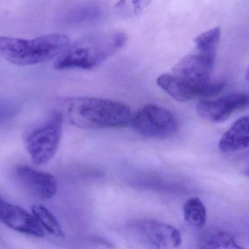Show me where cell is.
Masks as SVG:
<instances>
[{
  "label": "cell",
  "mask_w": 249,
  "mask_h": 249,
  "mask_svg": "<svg viewBox=\"0 0 249 249\" xmlns=\"http://www.w3.org/2000/svg\"><path fill=\"white\" fill-rule=\"evenodd\" d=\"M199 247L200 249H245L228 232L216 230L204 232L199 240Z\"/></svg>",
  "instance_id": "cell-12"
},
{
  "label": "cell",
  "mask_w": 249,
  "mask_h": 249,
  "mask_svg": "<svg viewBox=\"0 0 249 249\" xmlns=\"http://www.w3.org/2000/svg\"><path fill=\"white\" fill-rule=\"evenodd\" d=\"M184 217L188 225L195 228L204 226L207 219L206 207L198 197L189 199L183 209Z\"/></svg>",
  "instance_id": "cell-14"
},
{
  "label": "cell",
  "mask_w": 249,
  "mask_h": 249,
  "mask_svg": "<svg viewBox=\"0 0 249 249\" xmlns=\"http://www.w3.org/2000/svg\"><path fill=\"white\" fill-rule=\"evenodd\" d=\"M0 222L7 228L31 236L42 238L45 232L32 213L0 198Z\"/></svg>",
  "instance_id": "cell-10"
},
{
  "label": "cell",
  "mask_w": 249,
  "mask_h": 249,
  "mask_svg": "<svg viewBox=\"0 0 249 249\" xmlns=\"http://www.w3.org/2000/svg\"><path fill=\"white\" fill-rule=\"evenodd\" d=\"M131 123L138 133L149 138H168L178 129V119L173 113L152 104L138 110Z\"/></svg>",
  "instance_id": "cell-6"
},
{
  "label": "cell",
  "mask_w": 249,
  "mask_h": 249,
  "mask_svg": "<svg viewBox=\"0 0 249 249\" xmlns=\"http://www.w3.org/2000/svg\"><path fill=\"white\" fill-rule=\"evenodd\" d=\"M220 38L221 29L217 26L200 34L196 37L194 42L199 53L215 57Z\"/></svg>",
  "instance_id": "cell-15"
},
{
  "label": "cell",
  "mask_w": 249,
  "mask_h": 249,
  "mask_svg": "<svg viewBox=\"0 0 249 249\" xmlns=\"http://www.w3.org/2000/svg\"><path fill=\"white\" fill-rule=\"evenodd\" d=\"M223 153H232L249 148V115L241 117L230 127L219 140Z\"/></svg>",
  "instance_id": "cell-11"
},
{
  "label": "cell",
  "mask_w": 249,
  "mask_h": 249,
  "mask_svg": "<svg viewBox=\"0 0 249 249\" xmlns=\"http://www.w3.org/2000/svg\"><path fill=\"white\" fill-rule=\"evenodd\" d=\"M245 76L246 78H247V80H248V81L249 82V66L248 67V68L247 69V71H246Z\"/></svg>",
  "instance_id": "cell-16"
},
{
  "label": "cell",
  "mask_w": 249,
  "mask_h": 249,
  "mask_svg": "<svg viewBox=\"0 0 249 249\" xmlns=\"http://www.w3.org/2000/svg\"><path fill=\"white\" fill-rule=\"evenodd\" d=\"M59 111L70 124L87 130L124 128L132 122L131 111L118 101L89 96L66 98Z\"/></svg>",
  "instance_id": "cell-1"
},
{
  "label": "cell",
  "mask_w": 249,
  "mask_h": 249,
  "mask_svg": "<svg viewBox=\"0 0 249 249\" xmlns=\"http://www.w3.org/2000/svg\"><path fill=\"white\" fill-rule=\"evenodd\" d=\"M249 106L248 95L234 93L213 100L200 101L196 110L197 114L203 119L212 123H222L226 121L234 111Z\"/></svg>",
  "instance_id": "cell-8"
},
{
  "label": "cell",
  "mask_w": 249,
  "mask_h": 249,
  "mask_svg": "<svg viewBox=\"0 0 249 249\" xmlns=\"http://www.w3.org/2000/svg\"><path fill=\"white\" fill-rule=\"evenodd\" d=\"M32 212L45 232L58 238H64L65 235L61 224L46 207L39 204L34 205Z\"/></svg>",
  "instance_id": "cell-13"
},
{
  "label": "cell",
  "mask_w": 249,
  "mask_h": 249,
  "mask_svg": "<svg viewBox=\"0 0 249 249\" xmlns=\"http://www.w3.org/2000/svg\"><path fill=\"white\" fill-rule=\"evenodd\" d=\"M15 175L23 188L36 198L50 200L58 192L56 178L49 172L27 165H18L15 170Z\"/></svg>",
  "instance_id": "cell-9"
},
{
  "label": "cell",
  "mask_w": 249,
  "mask_h": 249,
  "mask_svg": "<svg viewBox=\"0 0 249 249\" xmlns=\"http://www.w3.org/2000/svg\"><path fill=\"white\" fill-rule=\"evenodd\" d=\"M215 57L208 54H190L181 58L171 73L160 75L157 83L169 96L179 102L205 97L211 82Z\"/></svg>",
  "instance_id": "cell-2"
},
{
  "label": "cell",
  "mask_w": 249,
  "mask_h": 249,
  "mask_svg": "<svg viewBox=\"0 0 249 249\" xmlns=\"http://www.w3.org/2000/svg\"><path fill=\"white\" fill-rule=\"evenodd\" d=\"M64 120L61 113L55 111L43 124L28 133L25 146L35 165H45L55 156L61 141Z\"/></svg>",
  "instance_id": "cell-5"
},
{
  "label": "cell",
  "mask_w": 249,
  "mask_h": 249,
  "mask_svg": "<svg viewBox=\"0 0 249 249\" xmlns=\"http://www.w3.org/2000/svg\"><path fill=\"white\" fill-rule=\"evenodd\" d=\"M140 239L157 249H175L182 243L179 231L172 225L153 219H142L130 224Z\"/></svg>",
  "instance_id": "cell-7"
},
{
  "label": "cell",
  "mask_w": 249,
  "mask_h": 249,
  "mask_svg": "<svg viewBox=\"0 0 249 249\" xmlns=\"http://www.w3.org/2000/svg\"><path fill=\"white\" fill-rule=\"evenodd\" d=\"M247 174H248V175H249V170L248 171H247Z\"/></svg>",
  "instance_id": "cell-17"
},
{
  "label": "cell",
  "mask_w": 249,
  "mask_h": 249,
  "mask_svg": "<svg viewBox=\"0 0 249 249\" xmlns=\"http://www.w3.org/2000/svg\"><path fill=\"white\" fill-rule=\"evenodd\" d=\"M70 39L64 34H49L33 39L0 36V57L18 66H31L58 58Z\"/></svg>",
  "instance_id": "cell-4"
},
{
  "label": "cell",
  "mask_w": 249,
  "mask_h": 249,
  "mask_svg": "<svg viewBox=\"0 0 249 249\" xmlns=\"http://www.w3.org/2000/svg\"><path fill=\"white\" fill-rule=\"evenodd\" d=\"M127 36L118 30H105L84 35L70 43L55 59L58 70H91L116 54L124 46Z\"/></svg>",
  "instance_id": "cell-3"
}]
</instances>
